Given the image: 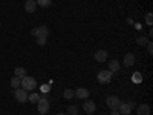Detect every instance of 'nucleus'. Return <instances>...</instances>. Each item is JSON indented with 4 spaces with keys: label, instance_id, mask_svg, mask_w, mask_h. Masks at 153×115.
I'll list each match as a JSON object with an SVG mask.
<instances>
[{
    "label": "nucleus",
    "instance_id": "1",
    "mask_svg": "<svg viewBox=\"0 0 153 115\" xmlns=\"http://www.w3.org/2000/svg\"><path fill=\"white\" fill-rule=\"evenodd\" d=\"M97 80H98V83H101V84H109V83L112 81V72L107 71V69L100 71L98 75H97Z\"/></svg>",
    "mask_w": 153,
    "mask_h": 115
},
{
    "label": "nucleus",
    "instance_id": "2",
    "mask_svg": "<svg viewBox=\"0 0 153 115\" xmlns=\"http://www.w3.org/2000/svg\"><path fill=\"white\" fill-rule=\"evenodd\" d=\"M35 84H37V81H35V78L34 77H23L22 78V87L25 89V91H34V87H35Z\"/></svg>",
    "mask_w": 153,
    "mask_h": 115
},
{
    "label": "nucleus",
    "instance_id": "3",
    "mask_svg": "<svg viewBox=\"0 0 153 115\" xmlns=\"http://www.w3.org/2000/svg\"><path fill=\"white\" fill-rule=\"evenodd\" d=\"M14 95H16V100L19 101V103H26L28 101V91H25L23 87L14 89Z\"/></svg>",
    "mask_w": 153,
    "mask_h": 115
},
{
    "label": "nucleus",
    "instance_id": "4",
    "mask_svg": "<svg viewBox=\"0 0 153 115\" xmlns=\"http://www.w3.org/2000/svg\"><path fill=\"white\" fill-rule=\"evenodd\" d=\"M37 109H38V112H40L42 115L48 114L49 112V101L45 97H40V100H38V103H37Z\"/></svg>",
    "mask_w": 153,
    "mask_h": 115
},
{
    "label": "nucleus",
    "instance_id": "5",
    "mask_svg": "<svg viewBox=\"0 0 153 115\" xmlns=\"http://www.w3.org/2000/svg\"><path fill=\"white\" fill-rule=\"evenodd\" d=\"M106 103H107V106H109L112 111H118V108H120V105H121V101H120V98H118V97L110 95V97H107Z\"/></svg>",
    "mask_w": 153,
    "mask_h": 115
},
{
    "label": "nucleus",
    "instance_id": "6",
    "mask_svg": "<svg viewBox=\"0 0 153 115\" xmlns=\"http://www.w3.org/2000/svg\"><path fill=\"white\" fill-rule=\"evenodd\" d=\"M31 34H32L34 37H38V35H45V37H48V35H49V29L45 26V25H42V26L34 28V29L31 31Z\"/></svg>",
    "mask_w": 153,
    "mask_h": 115
},
{
    "label": "nucleus",
    "instance_id": "7",
    "mask_svg": "<svg viewBox=\"0 0 153 115\" xmlns=\"http://www.w3.org/2000/svg\"><path fill=\"white\" fill-rule=\"evenodd\" d=\"M107 58H109V54H107V51H104V49H100V51L95 52V60L98 63H104Z\"/></svg>",
    "mask_w": 153,
    "mask_h": 115
},
{
    "label": "nucleus",
    "instance_id": "8",
    "mask_svg": "<svg viewBox=\"0 0 153 115\" xmlns=\"http://www.w3.org/2000/svg\"><path fill=\"white\" fill-rule=\"evenodd\" d=\"M89 95H91V92H89V89H86V87H78L75 91V97L76 98H80V100H86V98H89Z\"/></svg>",
    "mask_w": 153,
    "mask_h": 115
},
{
    "label": "nucleus",
    "instance_id": "9",
    "mask_svg": "<svg viewBox=\"0 0 153 115\" xmlns=\"http://www.w3.org/2000/svg\"><path fill=\"white\" fill-rule=\"evenodd\" d=\"M133 63H135V55H133L132 52H129V54H126V55H124L123 65H124L126 68H130V66H133Z\"/></svg>",
    "mask_w": 153,
    "mask_h": 115
},
{
    "label": "nucleus",
    "instance_id": "10",
    "mask_svg": "<svg viewBox=\"0 0 153 115\" xmlns=\"http://www.w3.org/2000/svg\"><path fill=\"white\" fill-rule=\"evenodd\" d=\"M83 109H84L87 114H94V112H95V109H97L95 101H92V100H87L86 103L83 105Z\"/></svg>",
    "mask_w": 153,
    "mask_h": 115
},
{
    "label": "nucleus",
    "instance_id": "11",
    "mask_svg": "<svg viewBox=\"0 0 153 115\" xmlns=\"http://www.w3.org/2000/svg\"><path fill=\"white\" fill-rule=\"evenodd\" d=\"M25 9H26V12H35L37 11V2L35 0H26Z\"/></svg>",
    "mask_w": 153,
    "mask_h": 115
},
{
    "label": "nucleus",
    "instance_id": "12",
    "mask_svg": "<svg viewBox=\"0 0 153 115\" xmlns=\"http://www.w3.org/2000/svg\"><path fill=\"white\" fill-rule=\"evenodd\" d=\"M136 112H138V115H150V106L143 103L136 108Z\"/></svg>",
    "mask_w": 153,
    "mask_h": 115
},
{
    "label": "nucleus",
    "instance_id": "13",
    "mask_svg": "<svg viewBox=\"0 0 153 115\" xmlns=\"http://www.w3.org/2000/svg\"><path fill=\"white\" fill-rule=\"evenodd\" d=\"M130 111H132V108L129 106V103H121L120 108H118V112H120L121 115H129Z\"/></svg>",
    "mask_w": 153,
    "mask_h": 115
},
{
    "label": "nucleus",
    "instance_id": "14",
    "mask_svg": "<svg viewBox=\"0 0 153 115\" xmlns=\"http://www.w3.org/2000/svg\"><path fill=\"white\" fill-rule=\"evenodd\" d=\"M109 71L113 74V72H118L120 71V61L118 60H110L109 61Z\"/></svg>",
    "mask_w": 153,
    "mask_h": 115
},
{
    "label": "nucleus",
    "instance_id": "15",
    "mask_svg": "<svg viewBox=\"0 0 153 115\" xmlns=\"http://www.w3.org/2000/svg\"><path fill=\"white\" fill-rule=\"evenodd\" d=\"M11 87H14V89H17V87H22V78H19V77H12V80H11Z\"/></svg>",
    "mask_w": 153,
    "mask_h": 115
},
{
    "label": "nucleus",
    "instance_id": "16",
    "mask_svg": "<svg viewBox=\"0 0 153 115\" xmlns=\"http://www.w3.org/2000/svg\"><path fill=\"white\" fill-rule=\"evenodd\" d=\"M14 75L19 77V78H23V77H26V71H25V68L19 66V68L14 69Z\"/></svg>",
    "mask_w": 153,
    "mask_h": 115
},
{
    "label": "nucleus",
    "instance_id": "17",
    "mask_svg": "<svg viewBox=\"0 0 153 115\" xmlns=\"http://www.w3.org/2000/svg\"><path fill=\"white\" fill-rule=\"evenodd\" d=\"M28 100L31 101V103L34 105H37L38 103V100H40V94H35V92H32V94H28Z\"/></svg>",
    "mask_w": 153,
    "mask_h": 115
},
{
    "label": "nucleus",
    "instance_id": "18",
    "mask_svg": "<svg viewBox=\"0 0 153 115\" xmlns=\"http://www.w3.org/2000/svg\"><path fill=\"white\" fill-rule=\"evenodd\" d=\"M63 97L68 98V100H72L75 97V91H72V89H65V92H63Z\"/></svg>",
    "mask_w": 153,
    "mask_h": 115
},
{
    "label": "nucleus",
    "instance_id": "19",
    "mask_svg": "<svg viewBox=\"0 0 153 115\" xmlns=\"http://www.w3.org/2000/svg\"><path fill=\"white\" fill-rule=\"evenodd\" d=\"M35 2H37V6L48 8V6H51V3H52V0H35Z\"/></svg>",
    "mask_w": 153,
    "mask_h": 115
},
{
    "label": "nucleus",
    "instance_id": "20",
    "mask_svg": "<svg viewBox=\"0 0 153 115\" xmlns=\"http://www.w3.org/2000/svg\"><path fill=\"white\" fill-rule=\"evenodd\" d=\"M68 115H78V106H75V105L69 106L68 108Z\"/></svg>",
    "mask_w": 153,
    "mask_h": 115
},
{
    "label": "nucleus",
    "instance_id": "21",
    "mask_svg": "<svg viewBox=\"0 0 153 115\" xmlns=\"http://www.w3.org/2000/svg\"><path fill=\"white\" fill-rule=\"evenodd\" d=\"M46 42H48V37H45V35H38V37H37V43L40 45V46L46 45Z\"/></svg>",
    "mask_w": 153,
    "mask_h": 115
},
{
    "label": "nucleus",
    "instance_id": "22",
    "mask_svg": "<svg viewBox=\"0 0 153 115\" xmlns=\"http://www.w3.org/2000/svg\"><path fill=\"white\" fill-rule=\"evenodd\" d=\"M136 42H138V45H141V46H144V45H147V43H149V42H147V38H146L144 35L138 37V40H136Z\"/></svg>",
    "mask_w": 153,
    "mask_h": 115
},
{
    "label": "nucleus",
    "instance_id": "23",
    "mask_svg": "<svg viewBox=\"0 0 153 115\" xmlns=\"http://www.w3.org/2000/svg\"><path fill=\"white\" fill-rule=\"evenodd\" d=\"M152 19H153V16H152V12H147V14H146V23L149 25V26H152Z\"/></svg>",
    "mask_w": 153,
    "mask_h": 115
},
{
    "label": "nucleus",
    "instance_id": "24",
    "mask_svg": "<svg viewBox=\"0 0 153 115\" xmlns=\"http://www.w3.org/2000/svg\"><path fill=\"white\" fill-rule=\"evenodd\" d=\"M133 81L138 84V83H141V74H139V72H136L135 75H133Z\"/></svg>",
    "mask_w": 153,
    "mask_h": 115
},
{
    "label": "nucleus",
    "instance_id": "25",
    "mask_svg": "<svg viewBox=\"0 0 153 115\" xmlns=\"http://www.w3.org/2000/svg\"><path fill=\"white\" fill-rule=\"evenodd\" d=\"M42 91H43V92H49V91H51V86H49V84L42 86Z\"/></svg>",
    "mask_w": 153,
    "mask_h": 115
},
{
    "label": "nucleus",
    "instance_id": "26",
    "mask_svg": "<svg viewBox=\"0 0 153 115\" xmlns=\"http://www.w3.org/2000/svg\"><path fill=\"white\" fill-rule=\"evenodd\" d=\"M152 46H153L152 43H147V51H149V54H150V55L153 54V48H152Z\"/></svg>",
    "mask_w": 153,
    "mask_h": 115
},
{
    "label": "nucleus",
    "instance_id": "27",
    "mask_svg": "<svg viewBox=\"0 0 153 115\" xmlns=\"http://www.w3.org/2000/svg\"><path fill=\"white\" fill-rule=\"evenodd\" d=\"M110 115H121V114H120L118 111H112V114H110Z\"/></svg>",
    "mask_w": 153,
    "mask_h": 115
},
{
    "label": "nucleus",
    "instance_id": "28",
    "mask_svg": "<svg viewBox=\"0 0 153 115\" xmlns=\"http://www.w3.org/2000/svg\"><path fill=\"white\" fill-rule=\"evenodd\" d=\"M57 115H68V114H63V112H57Z\"/></svg>",
    "mask_w": 153,
    "mask_h": 115
},
{
    "label": "nucleus",
    "instance_id": "29",
    "mask_svg": "<svg viewBox=\"0 0 153 115\" xmlns=\"http://www.w3.org/2000/svg\"><path fill=\"white\" fill-rule=\"evenodd\" d=\"M87 115H92V114H87Z\"/></svg>",
    "mask_w": 153,
    "mask_h": 115
},
{
    "label": "nucleus",
    "instance_id": "30",
    "mask_svg": "<svg viewBox=\"0 0 153 115\" xmlns=\"http://www.w3.org/2000/svg\"><path fill=\"white\" fill-rule=\"evenodd\" d=\"M0 26H2V23H0Z\"/></svg>",
    "mask_w": 153,
    "mask_h": 115
}]
</instances>
